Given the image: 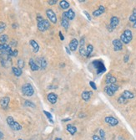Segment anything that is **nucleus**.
<instances>
[{
  "instance_id": "f257e3e1",
  "label": "nucleus",
  "mask_w": 136,
  "mask_h": 140,
  "mask_svg": "<svg viewBox=\"0 0 136 140\" xmlns=\"http://www.w3.org/2000/svg\"><path fill=\"white\" fill-rule=\"evenodd\" d=\"M37 21H38V29L42 32L47 30L50 27V24L49 21L44 19L41 15H38Z\"/></svg>"
},
{
  "instance_id": "f03ea898",
  "label": "nucleus",
  "mask_w": 136,
  "mask_h": 140,
  "mask_svg": "<svg viewBox=\"0 0 136 140\" xmlns=\"http://www.w3.org/2000/svg\"><path fill=\"white\" fill-rule=\"evenodd\" d=\"M132 39H133V35H132V32L129 29L125 30V32L120 36V40H121V42L126 45L129 44V42L132 40Z\"/></svg>"
},
{
  "instance_id": "7ed1b4c3",
  "label": "nucleus",
  "mask_w": 136,
  "mask_h": 140,
  "mask_svg": "<svg viewBox=\"0 0 136 140\" xmlns=\"http://www.w3.org/2000/svg\"><path fill=\"white\" fill-rule=\"evenodd\" d=\"M7 123L11 127V129H13V131H19L22 129V126L19 123L15 122L12 116H8L7 117Z\"/></svg>"
},
{
  "instance_id": "20e7f679",
  "label": "nucleus",
  "mask_w": 136,
  "mask_h": 140,
  "mask_svg": "<svg viewBox=\"0 0 136 140\" xmlns=\"http://www.w3.org/2000/svg\"><path fill=\"white\" fill-rule=\"evenodd\" d=\"M22 92L24 96H31L34 95V87H32L31 84L29 83H26L22 87Z\"/></svg>"
},
{
  "instance_id": "39448f33",
  "label": "nucleus",
  "mask_w": 136,
  "mask_h": 140,
  "mask_svg": "<svg viewBox=\"0 0 136 140\" xmlns=\"http://www.w3.org/2000/svg\"><path fill=\"white\" fill-rule=\"evenodd\" d=\"M0 60H1V64L4 67H9L12 65V60L11 57L8 55H4V54H0Z\"/></svg>"
},
{
  "instance_id": "423d86ee",
  "label": "nucleus",
  "mask_w": 136,
  "mask_h": 140,
  "mask_svg": "<svg viewBox=\"0 0 136 140\" xmlns=\"http://www.w3.org/2000/svg\"><path fill=\"white\" fill-rule=\"evenodd\" d=\"M0 52H1V54L8 55L11 57V54L13 52V50H12L10 45L7 44H0Z\"/></svg>"
},
{
  "instance_id": "0eeeda50",
  "label": "nucleus",
  "mask_w": 136,
  "mask_h": 140,
  "mask_svg": "<svg viewBox=\"0 0 136 140\" xmlns=\"http://www.w3.org/2000/svg\"><path fill=\"white\" fill-rule=\"evenodd\" d=\"M119 19H118L117 17L113 16V17H112L111 19H110V26L108 27V30H110V31H113V30L118 26V24H119Z\"/></svg>"
},
{
  "instance_id": "6e6552de",
  "label": "nucleus",
  "mask_w": 136,
  "mask_h": 140,
  "mask_svg": "<svg viewBox=\"0 0 136 140\" xmlns=\"http://www.w3.org/2000/svg\"><path fill=\"white\" fill-rule=\"evenodd\" d=\"M46 14L48 18H49V19L51 21V23L53 24H56L57 23V17H56V14L51 9V8H48L46 10Z\"/></svg>"
},
{
  "instance_id": "1a4fd4ad",
  "label": "nucleus",
  "mask_w": 136,
  "mask_h": 140,
  "mask_svg": "<svg viewBox=\"0 0 136 140\" xmlns=\"http://www.w3.org/2000/svg\"><path fill=\"white\" fill-rule=\"evenodd\" d=\"M104 121H105V123H108V125H110V126H116L119 124V121H118V119H116L115 117H111V116L106 117L104 118Z\"/></svg>"
},
{
  "instance_id": "9d476101",
  "label": "nucleus",
  "mask_w": 136,
  "mask_h": 140,
  "mask_svg": "<svg viewBox=\"0 0 136 140\" xmlns=\"http://www.w3.org/2000/svg\"><path fill=\"white\" fill-rule=\"evenodd\" d=\"M113 45H114V49L115 51H119V50H122L123 49V43L121 42V40L119 39H115L113 40Z\"/></svg>"
},
{
  "instance_id": "9b49d317",
  "label": "nucleus",
  "mask_w": 136,
  "mask_h": 140,
  "mask_svg": "<svg viewBox=\"0 0 136 140\" xmlns=\"http://www.w3.org/2000/svg\"><path fill=\"white\" fill-rule=\"evenodd\" d=\"M93 66H95V68L97 69L98 73H101V72H104L105 71V66H104V64L102 62H99V61H93Z\"/></svg>"
},
{
  "instance_id": "f8f14e48",
  "label": "nucleus",
  "mask_w": 136,
  "mask_h": 140,
  "mask_svg": "<svg viewBox=\"0 0 136 140\" xmlns=\"http://www.w3.org/2000/svg\"><path fill=\"white\" fill-rule=\"evenodd\" d=\"M69 25V19L67 17V14H66V12H64L62 15V26L65 29H68Z\"/></svg>"
},
{
  "instance_id": "ddd939ff",
  "label": "nucleus",
  "mask_w": 136,
  "mask_h": 140,
  "mask_svg": "<svg viewBox=\"0 0 136 140\" xmlns=\"http://www.w3.org/2000/svg\"><path fill=\"white\" fill-rule=\"evenodd\" d=\"M37 63H38V66H39V68H40L41 70H44L47 67V65H48L47 60L44 58H43V57L37 59Z\"/></svg>"
},
{
  "instance_id": "4468645a",
  "label": "nucleus",
  "mask_w": 136,
  "mask_h": 140,
  "mask_svg": "<svg viewBox=\"0 0 136 140\" xmlns=\"http://www.w3.org/2000/svg\"><path fill=\"white\" fill-rule=\"evenodd\" d=\"M47 98H48V101H49L51 104H55L57 102V100H58V96H57L55 93L51 92L48 95Z\"/></svg>"
},
{
  "instance_id": "2eb2a0df",
  "label": "nucleus",
  "mask_w": 136,
  "mask_h": 140,
  "mask_svg": "<svg viewBox=\"0 0 136 140\" xmlns=\"http://www.w3.org/2000/svg\"><path fill=\"white\" fill-rule=\"evenodd\" d=\"M10 102V99L8 96H4L0 100V105L4 109H7L8 108V103Z\"/></svg>"
},
{
  "instance_id": "dca6fc26",
  "label": "nucleus",
  "mask_w": 136,
  "mask_h": 140,
  "mask_svg": "<svg viewBox=\"0 0 136 140\" xmlns=\"http://www.w3.org/2000/svg\"><path fill=\"white\" fill-rule=\"evenodd\" d=\"M80 46H79V54L81 56H86V49L84 47V39L82 38L80 40Z\"/></svg>"
},
{
  "instance_id": "f3484780",
  "label": "nucleus",
  "mask_w": 136,
  "mask_h": 140,
  "mask_svg": "<svg viewBox=\"0 0 136 140\" xmlns=\"http://www.w3.org/2000/svg\"><path fill=\"white\" fill-rule=\"evenodd\" d=\"M78 39H73L72 40L70 41L69 43V50L71 51H75L77 50L78 48Z\"/></svg>"
},
{
  "instance_id": "a211bd4d",
  "label": "nucleus",
  "mask_w": 136,
  "mask_h": 140,
  "mask_svg": "<svg viewBox=\"0 0 136 140\" xmlns=\"http://www.w3.org/2000/svg\"><path fill=\"white\" fill-rule=\"evenodd\" d=\"M105 11V8L104 7V6H99L98 9H96L95 11L93 12V16L94 17H98V16H100L101 14H103L104 13Z\"/></svg>"
},
{
  "instance_id": "6ab92c4d",
  "label": "nucleus",
  "mask_w": 136,
  "mask_h": 140,
  "mask_svg": "<svg viewBox=\"0 0 136 140\" xmlns=\"http://www.w3.org/2000/svg\"><path fill=\"white\" fill-rule=\"evenodd\" d=\"M29 64L30 69H31L33 71H38V70H39V66H38V64L36 63L33 59L29 60Z\"/></svg>"
},
{
  "instance_id": "aec40b11",
  "label": "nucleus",
  "mask_w": 136,
  "mask_h": 140,
  "mask_svg": "<svg viewBox=\"0 0 136 140\" xmlns=\"http://www.w3.org/2000/svg\"><path fill=\"white\" fill-rule=\"evenodd\" d=\"M105 81H106V83L108 85H110V84H115L116 82V78L113 77L112 75L110 74H108L107 77H106V80H105Z\"/></svg>"
},
{
  "instance_id": "412c9836",
  "label": "nucleus",
  "mask_w": 136,
  "mask_h": 140,
  "mask_svg": "<svg viewBox=\"0 0 136 140\" xmlns=\"http://www.w3.org/2000/svg\"><path fill=\"white\" fill-rule=\"evenodd\" d=\"M29 44L33 47V50H34V53L38 52V50H39V45H38V44L37 43V42H36L35 40H34V39H31V40L29 41Z\"/></svg>"
},
{
  "instance_id": "4be33fe9",
  "label": "nucleus",
  "mask_w": 136,
  "mask_h": 140,
  "mask_svg": "<svg viewBox=\"0 0 136 140\" xmlns=\"http://www.w3.org/2000/svg\"><path fill=\"white\" fill-rule=\"evenodd\" d=\"M92 95H93L92 92H87V91H85V92H84L82 93L81 96H82V98H83L84 101H89Z\"/></svg>"
},
{
  "instance_id": "5701e85b",
  "label": "nucleus",
  "mask_w": 136,
  "mask_h": 140,
  "mask_svg": "<svg viewBox=\"0 0 136 140\" xmlns=\"http://www.w3.org/2000/svg\"><path fill=\"white\" fill-rule=\"evenodd\" d=\"M122 96L125 97V98H126L127 100L129 99H133L134 97V95L131 92H129V91H125L123 93H122Z\"/></svg>"
},
{
  "instance_id": "b1692460",
  "label": "nucleus",
  "mask_w": 136,
  "mask_h": 140,
  "mask_svg": "<svg viewBox=\"0 0 136 140\" xmlns=\"http://www.w3.org/2000/svg\"><path fill=\"white\" fill-rule=\"evenodd\" d=\"M67 130H68V132L70 133L71 135H74L75 133L77 132L76 127H75L74 126H73V125H71V124H68V125H67Z\"/></svg>"
},
{
  "instance_id": "393cba45",
  "label": "nucleus",
  "mask_w": 136,
  "mask_h": 140,
  "mask_svg": "<svg viewBox=\"0 0 136 140\" xmlns=\"http://www.w3.org/2000/svg\"><path fill=\"white\" fill-rule=\"evenodd\" d=\"M12 71H13V73L16 76V77H20L21 75H22V70L19 69V67H13L12 68Z\"/></svg>"
},
{
  "instance_id": "a878e982",
  "label": "nucleus",
  "mask_w": 136,
  "mask_h": 140,
  "mask_svg": "<svg viewBox=\"0 0 136 140\" xmlns=\"http://www.w3.org/2000/svg\"><path fill=\"white\" fill-rule=\"evenodd\" d=\"M66 14H67V17L69 20H73L75 17V13L74 12L73 9H69L68 12H66Z\"/></svg>"
},
{
  "instance_id": "bb28decb",
  "label": "nucleus",
  "mask_w": 136,
  "mask_h": 140,
  "mask_svg": "<svg viewBox=\"0 0 136 140\" xmlns=\"http://www.w3.org/2000/svg\"><path fill=\"white\" fill-rule=\"evenodd\" d=\"M93 47L92 45H89L87 46L86 49V57H89L91 56V53L93 52Z\"/></svg>"
},
{
  "instance_id": "cd10ccee",
  "label": "nucleus",
  "mask_w": 136,
  "mask_h": 140,
  "mask_svg": "<svg viewBox=\"0 0 136 140\" xmlns=\"http://www.w3.org/2000/svg\"><path fill=\"white\" fill-rule=\"evenodd\" d=\"M59 4H60V7H61L63 9H67V8H69V4L68 1H63H63H60Z\"/></svg>"
},
{
  "instance_id": "c85d7f7f",
  "label": "nucleus",
  "mask_w": 136,
  "mask_h": 140,
  "mask_svg": "<svg viewBox=\"0 0 136 140\" xmlns=\"http://www.w3.org/2000/svg\"><path fill=\"white\" fill-rule=\"evenodd\" d=\"M8 37L7 35H2L0 36V43L1 44H6V42L8 41Z\"/></svg>"
},
{
  "instance_id": "c756f323",
  "label": "nucleus",
  "mask_w": 136,
  "mask_h": 140,
  "mask_svg": "<svg viewBox=\"0 0 136 140\" xmlns=\"http://www.w3.org/2000/svg\"><path fill=\"white\" fill-rule=\"evenodd\" d=\"M44 113L45 115H46L47 118L49 120V122H50L51 123H54L53 120V116H52V114H51L50 112H47V111H44Z\"/></svg>"
},
{
  "instance_id": "7c9ffc66",
  "label": "nucleus",
  "mask_w": 136,
  "mask_h": 140,
  "mask_svg": "<svg viewBox=\"0 0 136 140\" xmlns=\"http://www.w3.org/2000/svg\"><path fill=\"white\" fill-rule=\"evenodd\" d=\"M129 21H131V22L134 23L136 21V9L134 8V11H133V14L130 15V17H129Z\"/></svg>"
},
{
  "instance_id": "2f4dec72",
  "label": "nucleus",
  "mask_w": 136,
  "mask_h": 140,
  "mask_svg": "<svg viewBox=\"0 0 136 140\" xmlns=\"http://www.w3.org/2000/svg\"><path fill=\"white\" fill-rule=\"evenodd\" d=\"M104 92H106L108 96H113L114 94V92L110 89V87H108V86H107V87H104Z\"/></svg>"
},
{
  "instance_id": "473e14b6",
  "label": "nucleus",
  "mask_w": 136,
  "mask_h": 140,
  "mask_svg": "<svg viewBox=\"0 0 136 140\" xmlns=\"http://www.w3.org/2000/svg\"><path fill=\"white\" fill-rule=\"evenodd\" d=\"M108 87H110L114 93H115L118 91V89H119V86L116 85V84H110V85H108Z\"/></svg>"
},
{
  "instance_id": "72a5a7b5",
  "label": "nucleus",
  "mask_w": 136,
  "mask_h": 140,
  "mask_svg": "<svg viewBox=\"0 0 136 140\" xmlns=\"http://www.w3.org/2000/svg\"><path fill=\"white\" fill-rule=\"evenodd\" d=\"M126 102H127V99L125 98L122 95L118 98V102L120 103V104H125V103H126Z\"/></svg>"
},
{
  "instance_id": "f704fd0d",
  "label": "nucleus",
  "mask_w": 136,
  "mask_h": 140,
  "mask_svg": "<svg viewBox=\"0 0 136 140\" xmlns=\"http://www.w3.org/2000/svg\"><path fill=\"white\" fill-rule=\"evenodd\" d=\"M18 66H19V68L22 70L23 67H24V61H23V60H18Z\"/></svg>"
},
{
  "instance_id": "c9c22d12",
  "label": "nucleus",
  "mask_w": 136,
  "mask_h": 140,
  "mask_svg": "<svg viewBox=\"0 0 136 140\" xmlns=\"http://www.w3.org/2000/svg\"><path fill=\"white\" fill-rule=\"evenodd\" d=\"M5 28H6V24L4 22H0V34H2L4 31Z\"/></svg>"
},
{
  "instance_id": "e433bc0d",
  "label": "nucleus",
  "mask_w": 136,
  "mask_h": 140,
  "mask_svg": "<svg viewBox=\"0 0 136 140\" xmlns=\"http://www.w3.org/2000/svg\"><path fill=\"white\" fill-rule=\"evenodd\" d=\"M24 106H31V107H35V105L34 104V103H33L32 102H30V101H28V100L24 101Z\"/></svg>"
},
{
  "instance_id": "4c0bfd02",
  "label": "nucleus",
  "mask_w": 136,
  "mask_h": 140,
  "mask_svg": "<svg viewBox=\"0 0 136 140\" xmlns=\"http://www.w3.org/2000/svg\"><path fill=\"white\" fill-rule=\"evenodd\" d=\"M99 134H100V138L101 140H105V133H104V131L103 129L99 130Z\"/></svg>"
},
{
  "instance_id": "58836bf2",
  "label": "nucleus",
  "mask_w": 136,
  "mask_h": 140,
  "mask_svg": "<svg viewBox=\"0 0 136 140\" xmlns=\"http://www.w3.org/2000/svg\"><path fill=\"white\" fill-rule=\"evenodd\" d=\"M89 86L91 87L93 90H96L97 89V87H96V85H95V83L93 81H89Z\"/></svg>"
},
{
  "instance_id": "ea45409f",
  "label": "nucleus",
  "mask_w": 136,
  "mask_h": 140,
  "mask_svg": "<svg viewBox=\"0 0 136 140\" xmlns=\"http://www.w3.org/2000/svg\"><path fill=\"white\" fill-rule=\"evenodd\" d=\"M18 54H19V51H18V50H13V52H12L11 56L16 57L18 56Z\"/></svg>"
},
{
  "instance_id": "a19ab883",
  "label": "nucleus",
  "mask_w": 136,
  "mask_h": 140,
  "mask_svg": "<svg viewBox=\"0 0 136 140\" xmlns=\"http://www.w3.org/2000/svg\"><path fill=\"white\" fill-rule=\"evenodd\" d=\"M48 3H49V4L50 5H53L57 3V0H49V1H48Z\"/></svg>"
},
{
  "instance_id": "79ce46f5",
  "label": "nucleus",
  "mask_w": 136,
  "mask_h": 140,
  "mask_svg": "<svg viewBox=\"0 0 136 140\" xmlns=\"http://www.w3.org/2000/svg\"><path fill=\"white\" fill-rule=\"evenodd\" d=\"M84 14H85V15H86V17L88 18V19H89V20H91V17H90V15H89V13H88V12H87V11H84Z\"/></svg>"
},
{
  "instance_id": "37998d69",
  "label": "nucleus",
  "mask_w": 136,
  "mask_h": 140,
  "mask_svg": "<svg viewBox=\"0 0 136 140\" xmlns=\"http://www.w3.org/2000/svg\"><path fill=\"white\" fill-rule=\"evenodd\" d=\"M93 140H101V138H100V137H99L98 135H93Z\"/></svg>"
},
{
  "instance_id": "c03bdc74",
  "label": "nucleus",
  "mask_w": 136,
  "mask_h": 140,
  "mask_svg": "<svg viewBox=\"0 0 136 140\" xmlns=\"http://www.w3.org/2000/svg\"><path fill=\"white\" fill-rule=\"evenodd\" d=\"M129 55H126V56H125V58H124V61H125V63H126V62H128V60H129Z\"/></svg>"
},
{
  "instance_id": "a18cd8bd",
  "label": "nucleus",
  "mask_w": 136,
  "mask_h": 140,
  "mask_svg": "<svg viewBox=\"0 0 136 140\" xmlns=\"http://www.w3.org/2000/svg\"><path fill=\"white\" fill-rule=\"evenodd\" d=\"M59 36H60V39H61V40H63V39H64V37H63V35H62V32L61 31H59Z\"/></svg>"
},
{
  "instance_id": "49530a36",
  "label": "nucleus",
  "mask_w": 136,
  "mask_h": 140,
  "mask_svg": "<svg viewBox=\"0 0 136 140\" xmlns=\"http://www.w3.org/2000/svg\"><path fill=\"white\" fill-rule=\"evenodd\" d=\"M11 45H13V46H16V45H17V41L13 40V41H12V43H11Z\"/></svg>"
},
{
  "instance_id": "de8ad7c7",
  "label": "nucleus",
  "mask_w": 136,
  "mask_h": 140,
  "mask_svg": "<svg viewBox=\"0 0 136 140\" xmlns=\"http://www.w3.org/2000/svg\"><path fill=\"white\" fill-rule=\"evenodd\" d=\"M65 49H66V51H67V53H68L69 55H70V54H71V51L69 50V49L68 47H66Z\"/></svg>"
},
{
  "instance_id": "09e8293b",
  "label": "nucleus",
  "mask_w": 136,
  "mask_h": 140,
  "mask_svg": "<svg viewBox=\"0 0 136 140\" xmlns=\"http://www.w3.org/2000/svg\"><path fill=\"white\" fill-rule=\"evenodd\" d=\"M69 120H70V118H66V119H63L62 121L63 122H67V121H69Z\"/></svg>"
},
{
  "instance_id": "8fccbe9b",
  "label": "nucleus",
  "mask_w": 136,
  "mask_h": 140,
  "mask_svg": "<svg viewBox=\"0 0 136 140\" xmlns=\"http://www.w3.org/2000/svg\"><path fill=\"white\" fill-rule=\"evenodd\" d=\"M3 137H4V134H3V133H2L1 132H0V138H3Z\"/></svg>"
},
{
  "instance_id": "3c124183",
  "label": "nucleus",
  "mask_w": 136,
  "mask_h": 140,
  "mask_svg": "<svg viewBox=\"0 0 136 140\" xmlns=\"http://www.w3.org/2000/svg\"><path fill=\"white\" fill-rule=\"evenodd\" d=\"M133 26H134V28H135V29H136V21L134 23V25H133Z\"/></svg>"
},
{
  "instance_id": "603ef678",
  "label": "nucleus",
  "mask_w": 136,
  "mask_h": 140,
  "mask_svg": "<svg viewBox=\"0 0 136 140\" xmlns=\"http://www.w3.org/2000/svg\"><path fill=\"white\" fill-rule=\"evenodd\" d=\"M118 140H124V139H123V138H122V137H119V139H118Z\"/></svg>"
},
{
  "instance_id": "864d4df0",
  "label": "nucleus",
  "mask_w": 136,
  "mask_h": 140,
  "mask_svg": "<svg viewBox=\"0 0 136 140\" xmlns=\"http://www.w3.org/2000/svg\"><path fill=\"white\" fill-rule=\"evenodd\" d=\"M16 27H17L16 24H13V28H16Z\"/></svg>"
},
{
  "instance_id": "5fc2aeb1",
  "label": "nucleus",
  "mask_w": 136,
  "mask_h": 140,
  "mask_svg": "<svg viewBox=\"0 0 136 140\" xmlns=\"http://www.w3.org/2000/svg\"><path fill=\"white\" fill-rule=\"evenodd\" d=\"M55 140H62V139L59 138H55Z\"/></svg>"
},
{
  "instance_id": "6e6d98bb",
  "label": "nucleus",
  "mask_w": 136,
  "mask_h": 140,
  "mask_svg": "<svg viewBox=\"0 0 136 140\" xmlns=\"http://www.w3.org/2000/svg\"><path fill=\"white\" fill-rule=\"evenodd\" d=\"M19 140H23V139H19Z\"/></svg>"
},
{
  "instance_id": "4d7b16f0",
  "label": "nucleus",
  "mask_w": 136,
  "mask_h": 140,
  "mask_svg": "<svg viewBox=\"0 0 136 140\" xmlns=\"http://www.w3.org/2000/svg\"><path fill=\"white\" fill-rule=\"evenodd\" d=\"M0 140H1V139H0Z\"/></svg>"
}]
</instances>
